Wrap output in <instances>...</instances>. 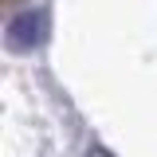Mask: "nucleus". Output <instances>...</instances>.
Instances as JSON below:
<instances>
[{
  "mask_svg": "<svg viewBox=\"0 0 157 157\" xmlns=\"http://www.w3.org/2000/svg\"><path fill=\"white\" fill-rule=\"evenodd\" d=\"M4 39H8L12 51H36L39 43L47 39V12L43 8H24V12H16V16L8 20V28H4Z\"/></svg>",
  "mask_w": 157,
  "mask_h": 157,
  "instance_id": "nucleus-1",
  "label": "nucleus"
},
{
  "mask_svg": "<svg viewBox=\"0 0 157 157\" xmlns=\"http://www.w3.org/2000/svg\"><path fill=\"white\" fill-rule=\"evenodd\" d=\"M86 157H114V153H110V149H102V145H90V149H86Z\"/></svg>",
  "mask_w": 157,
  "mask_h": 157,
  "instance_id": "nucleus-2",
  "label": "nucleus"
}]
</instances>
